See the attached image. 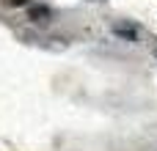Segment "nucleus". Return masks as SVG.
<instances>
[]
</instances>
